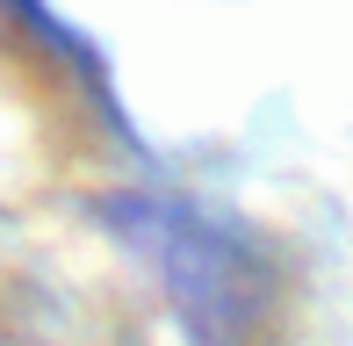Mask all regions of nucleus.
<instances>
[{"label":"nucleus","mask_w":353,"mask_h":346,"mask_svg":"<svg viewBox=\"0 0 353 346\" xmlns=\"http://www.w3.org/2000/svg\"><path fill=\"white\" fill-rule=\"evenodd\" d=\"M123 238H137L144 253L159 260V274H166V289L181 296L188 325H202V332H231L238 318H245V267L231 260V245L216 238L210 224H195V216L181 210H159V202H137V210H116Z\"/></svg>","instance_id":"obj_1"},{"label":"nucleus","mask_w":353,"mask_h":346,"mask_svg":"<svg viewBox=\"0 0 353 346\" xmlns=\"http://www.w3.org/2000/svg\"><path fill=\"white\" fill-rule=\"evenodd\" d=\"M0 58L37 72V80H51V87H65L72 72L87 80V51H79L37 0H0Z\"/></svg>","instance_id":"obj_2"}]
</instances>
